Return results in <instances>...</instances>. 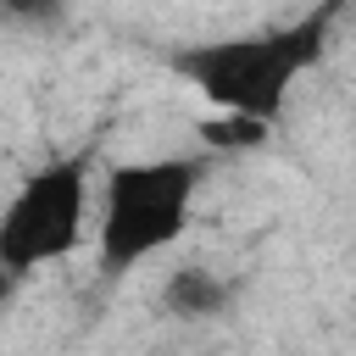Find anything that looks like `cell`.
I'll return each instance as SVG.
<instances>
[{
	"mask_svg": "<svg viewBox=\"0 0 356 356\" xmlns=\"http://www.w3.org/2000/svg\"><path fill=\"white\" fill-rule=\"evenodd\" d=\"M334 6H323L306 22L273 28V33H245V39H217V44H195L184 50L172 67L228 117H250V122H273L289 100V83L323 56V33H328Z\"/></svg>",
	"mask_w": 356,
	"mask_h": 356,
	"instance_id": "6da1fadb",
	"label": "cell"
},
{
	"mask_svg": "<svg viewBox=\"0 0 356 356\" xmlns=\"http://www.w3.org/2000/svg\"><path fill=\"white\" fill-rule=\"evenodd\" d=\"M206 161L200 156H156L122 161L106 172V211H100V267L128 273L167 250L195 211Z\"/></svg>",
	"mask_w": 356,
	"mask_h": 356,
	"instance_id": "7a4b0ae2",
	"label": "cell"
},
{
	"mask_svg": "<svg viewBox=\"0 0 356 356\" xmlns=\"http://www.w3.org/2000/svg\"><path fill=\"white\" fill-rule=\"evenodd\" d=\"M83 200H89V156L44 161L22 178V189L0 211V261L11 278H28L44 261H61L83 239Z\"/></svg>",
	"mask_w": 356,
	"mask_h": 356,
	"instance_id": "3957f363",
	"label": "cell"
},
{
	"mask_svg": "<svg viewBox=\"0 0 356 356\" xmlns=\"http://www.w3.org/2000/svg\"><path fill=\"white\" fill-rule=\"evenodd\" d=\"M228 295H234V289H228L217 273H206V267H178V273L167 278V289H161L167 312H178V317H211V312L228 306Z\"/></svg>",
	"mask_w": 356,
	"mask_h": 356,
	"instance_id": "277c9868",
	"label": "cell"
},
{
	"mask_svg": "<svg viewBox=\"0 0 356 356\" xmlns=\"http://www.w3.org/2000/svg\"><path fill=\"white\" fill-rule=\"evenodd\" d=\"M200 134H206L211 145H256L267 128H261V122H250V117H222V122H206Z\"/></svg>",
	"mask_w": 356,
	"mask_h": 356,
	"instance_id": "5b68a950",
	"label": "cell"
},
{
	"mask_svg": "<svg viewBox=\"0 0 356 356\" xmlns=\"http://www.w3.org/2000/svg\"><path fill=\"white\" fill-rule=\"evenodd\" d=\"M6 11H17V17H33V22H44V17H56L61 11V0H0Z\"/></svg>",
	"mask_w": 356,
	"mask_h": 356,
	"instance_id": "8992f818",
	"label": "cell"
},
{
	"mask_svg": "<svg viewBox=\"0 0 356 356\" xmlns=\"http://www.w3.org/2000/svg\"><path fill=\"white\" fill-rule=\"evenodd\" d=\"M11 284H17V278H11V273H6V261H0V300L11 295Z\"/></svg>",
	"mask_w": 356,
	"mask_h": 356,
	"instance_id": "52a82bcc",
	"label": "cell"
}]
</instances>
